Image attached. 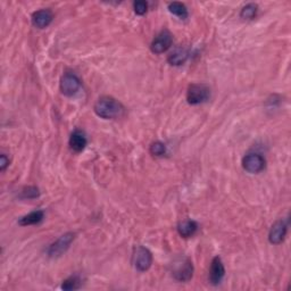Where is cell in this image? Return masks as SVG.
<instances>
[{"label":"cell","instance_id":"cell-1","mask_svg":"<svg viewBox=\"0 0 291 291\" xmlns=\"http://www.w3.org/2000/svg\"><path fill=\"white\" fill-rule=\"evenodd\" d=\"M124 106L117 99L109 96H104L97 100L94 105V113L100 118L114 119L121 117L124 113Z\"/></svg>","mask_w":291,"mask_h":291},{"label":"cell","instance_id":"cell-2","mask_svg":"<svg viewBox=\"0 0 291 291\" xmlns=\"http://www.w3.org/2000/svg\"><path fill=\"white\" fill-rule=\"evenodd\" d=\"M172 274L178 281L187 282L192 278L193 265L192 262L187 257H181L175 260L172 265Z\"/></svg>","mask_w":291,"mask_h":291},{"label":"cell","instance_id":"cell-3","mask_svg":"<svg viewBox=\"0 0 291 291\" xmlns=\"http://www.w3.org/2000/svg\"><path fill=\"white\" fill-rule=\"evenodd\" d=\"M210 97V89L206 84L193 83L189 85L187 100L190 105H199L207 102Z\"/></svg>","mask_w":291,"mask_h":291},{"label":"cell","instance_id":"cell-4","mask_svg":"<svg viewBox=\"0 0 291 291\" xmlns=\"http://www.w3.org/2000/svg\"><path fill=\"white\" fill-rule=\"evenodd\" d=\"M132 263L134 268L140 272H146L152 266L153 264V254L150 250L142 246H138L133 250L132 256Z\"/></svg>","mask_w":291,"mask_h":291},{"label":"cell","instance_id":"cell-5","mask_svg":"<svg viewBox=\"0 0 291 291\" xmlns=\"http://www.w3.org/2000/svg\"><path fill=\"white\" fill-rule=\"evenodd\" d=\"M59 87H61V91L64 96L72 97L79 92L80 88H81V81H80L77 74L68 72L62 77Z\"/></svg>","mask_w":291,"mask_h":291},{"label":"cell","instance_id":"cell-6","mask_svg":"<svg viewBox=\"0 0 291 291\" xmlns=\"http://www.w3.org/2000/svg\"><path fill=\"white\" fill-rule=\"evenodd\" d=\"M75 234L72 232L63 234L61 238L49 246L47 254L49 257H59L69 248V246L74 241Z\"/></svg>","mask_w":291,"mask_h":291},{"label":"cell","instance_id":"cell-7","mask_svg":"<svg viewBox=\"0 0 291 291\" xmlns=\"http://www.w3.org/2000/svg\"><path fill=\"white\" fill-rule=\"evenodd\" d=\"M173 43V36L171 34L168 30H164V31L160 32L158 36L153 40L152 44H150V50L154 54L160 55L166 52L171 48Z\"/></svg>","mask_w":291,"mask_h":291},{"label":"cell","instance_id":"cell-8","mask_svg":"<svg viewBox=\"0 0 291 291\" xmlns=\"http://www.w3.org/2000/svg\"><path fill=\"white\" fill-rule=\"evenodd\" d=\"M265 159L258 154H249L246 155L243 159V167L248 173H259L265 168Z\"/></svg>","mask_w":291,"mask_h":291},{"label":"cell","instance_id":"cell-9","mask_svg":"<svg viewBox=\"0 0 291 291\" xmlns=\"http://www.w3.org/2000/svg\"><path fill=\"white\" fill-rule=\"evenodd\" d=\"M288 224L284 220H279L275 222L270 230L269 240L272 245H279L284 240L285 234H287Z\"/></svg>","mask_w":291,"mask_h":291},{"label":"cell","instance_id":"cell-10","mask_svg":"<svg viewBox=\"0 0 291 291\" xmlns=\"http://www.w3.org/2000/svg\"><path fill=\"white\" fill-rule=\"evenodd\" d=\"M225 275V269L222 259L220 257H214L210 264L209 270V282L213 285H217L221 282Z\"/></svg>","mask_w":291,"mask_h":291},{"label":"cell","instance_id":"cell-11","mask_svg":"<svg viewBox=\"0 0 291 291\" xmlns=\"http://www.w3.org/2000/svg\"><path fill=\"white\" fill-rule=\"evenodd\" d=\"M54 19V14L50 9H40L32 15V24L38 29H46Z\"/></svg>","mask_w":291,"mask_h":291},{"label":"cell","instance_id":"cell-12","mask_svg":"<svg viewBox=\"0 0 291 291\" xmlns=\"http://www.w3.org/2000/svg\"><path fill=\"white\" fill-rule=\"evenodd\" d=\"M68 143L73 152L80 153V152H82L85 147H87L88 139L87 137H85L84 132L80 131V130H75V131L71 134V137H69Z\"/></svg>","mask_w":291,"mask_h":291},{"label":"cell","instance_id":"cell-13","mask_svg":"<svg viewBox=\"0 0 291 291\" xmlns=\"http://www.w3.org/2000/svg\"><path fill=\"white\" fill-rule=\"evenodd\" d=\"M189 52L184 48L175 49L173 53H171L167 57V62L173 65V66H181L185 62L188 61Z\"/></svg>","mask_w":291,"mask_h":291},{"label":"cell","instance_id":"cell-14","mask_svg":"<svg viewBox=\"0 0 291 291\" xmlns=\"http://www.w3.org/2000/svg\"><path fill=\"white\" fill-rule=\"evenodd\" d=\"M198 224L196 221L192 220H185L183 222L179 223L178 225V232L183 238H190L197 232Z\"/></svg>","mask_w":291,"mask_h":291},{"label":"cell","instance_id":"cell-15","mask_svg":"<svg viewBox=\"0 0 291 291\" xmlns=\"http://www.w3.org/2000/svg\"><path fill=\"white\" fill-rule=\"evenodd\" d=\"M44 217V213L43 210H34V212L30 213L25 216L21 217L18 221V224L22 225V227H27V225H33V224H38L41 222Z\"/></svg>","mask_w":291,"mask_h":291},{"label":"cell","instance_id":"cell-16","mask_svg":"<svg viewBox=\"0 0 291 291\" xmlns=\"http://www.w3.org/2000/svg\"><path fill=\"white\" fill-rule=\"evenodd\" d=\"M168 11L169 13H172L175 16H178L179 18L181 19H185L188 18L189 16V13H188V9L185 7V5H183L182 3H178V2H174V3H169L168 4Z\"/></svg>","mask_w":291,"mask_h":291},{"label":"cell","instance_id":"cell-17","mask_svg":"<svg viewBox=\"0 0 291 291\" xmlns=\"http://www.w3.org/2000/svg\"><path fill=\"white\" fill-rule=\"evenodd\" d=\"M257 5L256 4H248L246 5L245 7H243L241 12H240V17L244 19H253L256 14H257Z\"/></svg>","mask_w":291,"mask_h":291},{"label":"cell","instance_id":"cell-18","mask_svg":"<svg viewBox=\"0 0 291 291\" xmlns=\"http://www.w3.org/2000/svg\"><path fill=\"white\" fill-rule=\"evenodd\" d=\"M81 287V280L79 279V277L74 275V277H69L66 279L62 284V289L64 290H77Z\"/></svg>","mask_w":291,"mask_h":291},{"label":"cell","instance_id":"cell-19","mask_svg":"<svg viewBox=\"0 0 291 291\" xmlns=\"http://www.w3.org/2000/svg\"><path fill=\"white\" fill-rule=\"evenodd\" d=\"M150 154L154 155V156H164L166 154V146L160 141H155L150 144Z\"/></svg>","mask_w":291,"mask_h":291},{"label":"cell","instance_id":"cell-20","mask_svg":"<svg viewBox=\"0 0 291 291\" xmlns=\"http://www.w3.org/2000/svg\"><path fill=\"white\" fill-rule=\"evenodd\" d=\"M133 9L137 15H144L148 11V4L143 0H138L133 3Z\"/></svg>","mask_w":291,"mask_h":291},{"label":"cell","instance_id":"cell-21","mask_svg":"<svg viewBox=\"0 0 291 291\" xmlns=\"http://www.w3.org/2000/svg\"><path fill=\"white\" fill-rule=\"evenodd\" d=\"M38 196H39V190L36 187H28L22 191V197L23 198L32 199V198H37Z\"/></svg>","mask_w":291,"mask_h":291},{"label":"cell","instance_id":"cell-22","mask_svg":"<svg viewBox=\"0 0 291 291\" xmlns=\"http://www.w3.org/2000/svg\"><path fill=\"white\" fill-rule=\"evenodd\" d=\"M9 165V158L6 156V155H2L0 156V171H4L7 168V166Z\"/></svg>","mask_w":291,"mask_h":291}]
</instances>
